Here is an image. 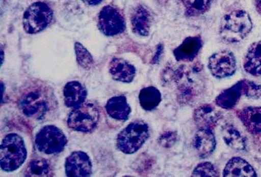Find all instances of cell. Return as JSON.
<instances>
[{
    "mask_svg": "<svg viewBox=\"0 0 261 177\" xmlns=\"http://www.w3.org/2000/svg\"><path fill=\"white\" fill-rule=\"evenodd\" d=\"M225 177H256L257 176L250 164L241 157H233L228 161L223 170Z\"/></svg>",
    "mask_w": 261,
    "mask_h": 177,
    "instance_id": "d6986e66",
    "label": "cell"
},
{
    "mask_svg": "<svg viewBox=\"0 0 261 177\" xmlns=\"http://www.w3.org/2000/svg\"><path fill=\"white\" fill-rule=\"evenodd\" d=\"M99 119L100 112L97 106L85 101L71 111L67 118V125L74 131L91 133L99 125Z\"/></svg>",
    "mask_w": 261,
    "mask_h": 177,
    "instance_id": "5b68a950",
    "label": "cell"
},
{
    "mask_svg": "<svg viewBox=\"0 0 261 177\" xmlns=\"http://www.w3.org/2000/svg\"><path fill=\"white\" fill-rule=\"evenodd\" d=\"M63 95L65 105L69 108H75L85 102L88 91L82 83L73 80L65 85Z\"/></svg>",
    "mask_w": 261,
    "mask_h": 177,
    "instance_id": "e0dca14e",
    "label": "cell"
},
{
    "mask_svg": "<svg viewBox=\"0 0 261 177\" xmlns=\"http://www.w3.org/2000/svg\"><path fill=\"white\" fill-rule=\"evenodd\" d=\"M201 47L202 40L200 36L188 37L174 50V56L178 61L189 62L197 56Z\"/></svg>",
    "mask_w": 261,
    "mask_h": 177,
    "instance_id": "9a60e30c",
    "label": "cell"
},
{
    "mask_svg": "<svg viewBox=\"0 0 261 177\" xmlns=\"http://www.w3.org/2000/svg\"><path fill=\"white\" fill-rule=\"evenodd\" d=\"M98 27L106 36L120 35L126 28L125 17L118 8L111 5L105 6L98 17Z\"/></svg>",
    "mask_w": 261,
    "mask_h": 177,
    "instance_id": "ba28073f",
    "label": "cell"
},
{
    "mask_svg": "<svg viewBox=\"0 0 261 177\" xmlns=\"http://www.w3.org/2000/svg\"><path fill=\"white\" fill-rule=\"evenodd\" d=\"M252 29L250 16L246 11H233L222 17L220 36L227 43H237L246 38Z\"/></svg>",
    "mask_w": 261,
    "mask_h": 177,
    "instance_id": "7a4b0ae2",
    "label": "cell"
},
{
    "mask_svg": "<svg viewBox=\"0 0 261 177\" xmlns=\"http://www.w3.org/2000/svg\"><path fill=\"white\" fill-rule=\"evenodd\" d=\"M193 145L196 154L201 159L211 156L217 146V140L213 130L199 129L193 138Z\"/></svg>",
    "mask_w": 261,
    "mask_h": 177,
    "instance_id": "7c38bea8",
    "label": "cell"
},
{
    "mask_svg": "<svg viewBox=\"0 0 261 177\" xmlns=\"http://www.w3.org/2000/svg\"><path fill=\"white\" fill-rule=\"evenodd\" d=\"M109 69L113 79L122 83H130L136 75L135 67L125 60L118 57L111 60Z\"/></svg>",
    "mask_w": 261,
    "mask_h": 177,
    "instance_id": "5bb4252c",
    "label": "cell"
},
{
    "mask_svg": "<svg viewBox=\"0 0 261 177\" xmlns=\"http://www.w3.org/2000/svg\"><path fill=\"white\" fill-rule=\"evenodd\" d=\"M236 115L251 134L261 133V107H245L237 111Z\"/></svg>",
    "mask_w": 261,
    "mask_h": 177,
    "instance_id": "2e32d148",
    "label": "cell"
},
{
    "mask_svg": "<svg viewBox=\"0 0 261 177\" xmlns=\"http://www.w3.org/2000/svg\"><path fill=\"white\" fill-rule=\"evenodd\" d=\"M53 11L46 3L37 2L31 5L22 17V26L27 34L35 35L46 29L53 21Z\"/></svg>",
    "mask_w": 261,
    "mask_h": 177,
    "instance_id": "8992f818",
    "label": "cell"
},
{
    "mask_svg": "<svg viewBox=\"0 0 261 177\" xmlns=\"http://www.w3.org/2000/svg\"><path fill=\"white\" fill-rule=\"evenodd\" d=\"M243 96V80H240L231 87L223 90L215 99L218 107L225 109H232L238 104Z\"/></svg>",
    "mask_w": 261,
    "mask_h": 177,
    "instance_id": "ffe728a7",
    "label": "cell"
},
{
    "mask_svg": "<svg viewBox=\"0 0 261 177\" xmlns=\"http://www.w3.org/2000/svg\"><path fill=\"white\" fill-rule=\"evenodd\" d=\"M139 101L142 108L147 111L153 110L161 102V93L154 86L143 88L140 92Z\"/></svg>",
    "mask_w": 261,
    "mask_h": 177,
    "instance_id": "603a6c76",
    "label": "cell"
},
{
    "mask_svg": "<svg viewBox=\"0 0 261 177\" xmlns=\"http://www.w3.org/2000/svg\"><path fill=\"white\" fill-rule=\"evenodd\" d=\"M1 86H2V92H3V96H4V84H3V83H1ZM2 100V101H3Z\"/></svg>",
    "mask_w": 261,
    "mask_h": 177,
    "instance_id": "d6a6232c",
    "label": "cell"
},
{
    "mask_svg": "<svg viewBox=\"0 0 261 177\" xmlns=\"http://www.w3.org/2000/svg\"><path fill=\"white\" fill-rule=\"evenodd\" d=\"M17 104L24 115L39 122L50 120L59 107L53 88L41 83L22 88Z\"/></svg>",
    "mask_w": 261,
    "mask_h": 177,
    "instance_id": "6da1fadb",
    "label": "cell"
},
{
    "mask_svg": "<svg viewBox=\"0 0 261 177\" xmlns=\"http://www.w3.org/2000/svg\"><path fill=\"white\" fill-rule=\"evenodd\" d=\"M214 0H181L185 14L188 17H198L210 9Z\"/></svg>",
    "mask_w": 261,
    "mask_h": 177,
    "instance_id": "d4e9b609",
    "label": "cell"
},
{
    "mask_svg": "<svg viewBox=\"0 0 261 177\" xmlns=\"http://www.w3.org/2000/svg\"><path fill=\"white\" fill-rule=\"evenodd\" d=\"M149 137V128L142 120L130 123L119 133L117 138V147L125 154H132L141 149Z\"/></svg>",
    "mask_w": 261,
    "mask_h": 177,
    "instance_id": "277c9868",
    "label": "cell"
},
{
    "mask_svg": "<svg viewBox=\"0 0 261 177\" xmlns=\"http://www.w3.org/2000/svg\"><path fill=\"white\" fill-rule=\"evenodd\" d=\"M222 118V112L211 104L199 106L193 112V119L198 129L213 130Z\"/></svg>",
    "mask_w": 261,
    "mask_h": 177,
    "instance_id": "8fae6325",
    "label": "cell"
},
{
    "mask_svg": "<svg viewBox=\"0 0 261 177\" xmlns=\"http://www.w3.org/2000/svg\"><path fill=\"white\" fill-rule=\"evenodd\" d=\"M243 67L253 76H261V40L251 44L243 61Z\"/></svg>",
    "mask_w": 261,
    "mask_h": 177,
    "instance_id": "44dd1931",
    "label": "cell"
},
{
    "mask_svg": "<svg viewBox=\"0 0 261 177\" xmlns=\"http://www.w3.org/2000/svg\"><path fill=\"white\" fill-rule=\"evenodd\" d=\"M3 55H4V52H3V50H2V63H1V65H3V60H4V57H3Z\"/></svg>",
    "mask_w": 261,
    "mask_h": 177,
    "instance_id": "836d02e7",
    "label": "cell"
},
{
    "mask_svg": "<svg viewBox=\"0 0 261 177\" xmlns=\"http://www.w3.org/2000/svg\"><path fill=\"white\" fill-rule=\"evenodd\" d=\"M208 69L213 76L216 78H228L236 72L235 56L228 50H222L214 53L209 58Z\"/></svg>",
    "mask_w": 261,
    "mask_h": 177,
    "instance_id": "9c48e42d",
    "label": "cell"
},
{
    "mask_svg": "<svg viewBox=\"0 0 261 177\" xmlns=\"http://www.w3.org/2000/svg\"><path fill=\"white\" fill-rule=\"evenodd\" d=\"M82 1L89 6H98V5L101 4L104 0H82Z\"/></svg>",
    "mask_w": 261,
    "mask_h": 177,
    "instance_id": "4dcf8cb0",
    "label": "cell"
},
{
    "mask_svg": "<svg viewBox=\"0 0 261 177\" xmlns=\"http://www.w3.org/2000/svg\"><path fill=\"white\" fill-rule=\"evenodd\" d=\"M67 144V138L60 128L55 125H46L40 129L35 136V145L42 154H59Z\"/></svg>",
    "mask_w": 261,
    "mask_h": 177,
    "instance_id": "52a82bcc",
    "label": "cell"
},
{
    "mask_svg": "<svg viewBox=\"0 0 261 177\" xmlns=\"http://www.w3.org/2000/svg\"><path fill=\"white\" fill-rule=\"evenodd\" d=\"M108 115L117 121L128 120L132 109L124 96H114L108 101L106 105Z\"/></svg>",
    "mask_w": 261,
    "mask_h": 177,
    "instance_id": "ac0fdd59",
    "label": "cell"
},
{
    "mask_svg": "<svg viewBox=\"0 0 261 177\" xmlns=\"http://www.w3.org/2000/svg\"><path fill=\"white\" fill-rule=\"evenodd\" d=\"M243 96L249 99H258L261 97V85L249 80H243Z\"/></svg>",
    "mask_w": 261,
    "mask_h": 177,
    "instance_id": "83f0119b",
    "label": "cell"
},
{
    "mask_svg": "<svg viewBox=\"0 0 261 177\" xmlns=\"http://www.w3.org/2000/svg\"><path fill=\"white\" fill-rule=\"evenodd\" d=\"M162 51L163 46H161V45H159V47H158L157 52H156V54L154 55V58H153V64H156V63L159 62V60H160V57Z\"/></svg>",
    "mask_w": 261,
    "mask_h": 177,
    "instance_id": "f546056e",
    "label": "cell"
},
{
    "mask_svg": "<svg viewBox=\"0 0 261 177\" xmlns=\"http://www.w3.org/2000/svg\"><path fill=\"white\" fill-rule=\"evenodd\" d=\"M254 6L258 14H261V0H254Z\"/></svg>",
    "mask_w": 261,
    "mask_h": 177,
    "instance_id": "1f68e13d",
    "label": "cell"
},
{
    "mask_svg": "<svg viewBox=\"0 0 261 177\" xmlns=\"http://www.w3.org/2000/svg\"><path fill=\"white\" fill-rule=\"evenodd\" d=\"M75 56L77 62L82 68L90 69L93 65V58L88 49L79 42L75 43Z\"/></svg>",
    "mask_w": 261,
    "mask_h": 177,
    "instance_id": "484cf974",
    "label": "cell"
},
{
    "mask_svg": "<svg viewBox=\"0 0 261 177\" xmlns=\"http://www.w3.org/2000/svg\"><path fill=\"white\" fill-rule=\"evenodd\" d=\"M178 139V134L175 131H166L159 136V143L161 147L170 148L172 147Z\"/></svg>",
    "mask_w": 261,
    "mask_h": 177,
    "instance_id": "f1b7e54d",
    "label": "cell"
},
{
    "mask_svg": "<svg viewBox=\"0 0 261 177\" xmlns=\"http://www.w3.org/2000/svg\"><path fill=\"white\" fill-rule=\"evenodd\" d=\"M152 17L144 6H139L135 8L130 15V24L134 33L139 36L146 37L150 32Z\"/></svg>",
    "mask_w": 261,
    "mask_h": 177,
    "instance_id": "4fadbf2b",
    "label": "cell"
},
{
    "mask_svg": "<svg viewBox=\"0 0 261 177\" xmlns=\"http://www.w3.org/2000/svg\"><path fill=\"white\" fill-rule=\"evenodd\" d=\"M65 173L67 176H91L92 174V162L91 158L82 151L72 153L66 159Z\"/></svg>",
    "mask_w": 261,
    "mask_h": 177,
    "instance_id": "30bf717a",
    "label": "cell"
},
{
    "mask_svg": "<svg viewBox=\"0 0 261 177\" xmlns=\"http://www.w3.org/2000/svg\"><path fill=\"white\" fill-rule=\"evenodd\" d=\"M193 176L217 177L220 176L218 170L211 162H202L199 164L193 170Z\"/></svg>",
    "mask_w": 261,
    "mask_h": 177,
    "instance_id": "4316f807",
    "label": "cell"
},
{
    "mask_svg": "<svg viewBox=\"0 0 261 177\" xmlns=\"http://www.w3.org/2000/svg\"><path fill=\"white\" fill-rule=\"evenodd\" d=\"M222 135L225 144L236 151H243L246 148V141L241 132L232 125H225L222 128Z\"/></svg>",
    "mask_w": 261,
    "mask_h": 177,
    "instance_id": "7402d4cb",
    "label": "cell"
},
{
    "mask_svg": "<svg viewBox=\"0 0 261 177\" xmlns=\"http://www.w3.org/2000/svg\"><path fill=\"white\" fill-rule=\"evenodd\" d=\"M27 157L24 140L16 133L7 135L1 143V168L12 172L24 163Z\"/></svg>",
    "mask_w": 261,
    "mask_h": 177,
    "instance_id": "3957f363",
    "label": "cell"
},
{
    "mask_svg": "<svg viewBox=\"0 0 261 177\" xmlns=\"http://www.w3.org/2000/svg\"><path fill=\"white\" fill-rule=\"evenodd\" d=\"M24 176L30 177L51 176L50 164L43 158L32 159L27 165Z\"/></svg>",
    "mask_w": 261,
    "mask_h": 177,
    "instance_id": "cb8c5ba5",
    "label": "cell"
}]
</instances>
